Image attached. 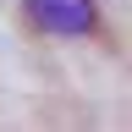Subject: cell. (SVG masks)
I'll list each match as a JSON object with an SVG mask.
<instances>
[{"instance_id":"1","label":"cell","mask_w":132,"mask_h":132,"mask_svg":"<svg viewBox=\"0 0 132 132\" xmlns=\"http://www.w3.org/2000/svg\"><path fill=\"white\" fill-rule=\"evenodd\" d=\"M22 6H28L33 22L50 28V33H94L99 28V16H94L88 0H22Z\"/></svg>"}]
</instances>
